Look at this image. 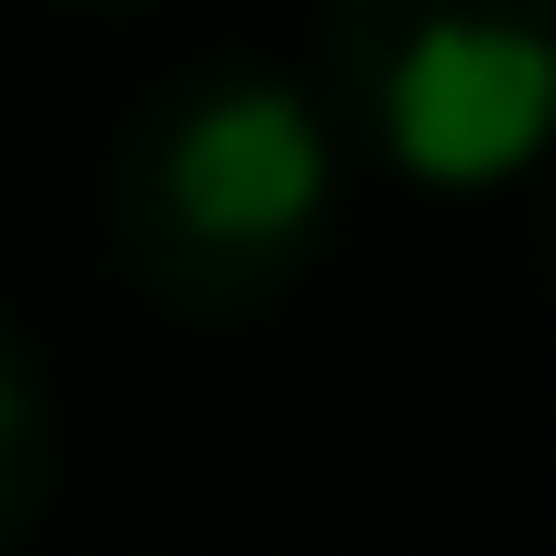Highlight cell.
<instances>
[{"label":"cell","instance_id":"obj_1","mask_svg":"<svg viewBox=\"0 0 556 556\" xmlns=\"http://www.w3.org/2000/svg\"><path fill=\"white\" fill-rule=\"evenodd\" d=\"M112 223H124V260L149 273V298L199 321L273 309L334 223V112L285 75L211 62L124 137Z\"/></svg>","mask_w":556,"mask_h":556},{"label":"cell","instance_id":"obj_2","mask_svg":"<svg viewBox=\"0 0 556 556\" xmlns=\"http://www.w3.org/2000/svg\"><path fill=\"white\" fill-rule=\"evenodd\" d=\"M321 62L358 149L420 199H495L544 161L556 0H334Z\"/></svg>","mask_w":556,"mask_h":556},{"label":"cell","instance_id":"obj_3","mask_svg":"<svg viewBox=\"0 0 556 556\" xmlns=\"http://www.w3.org/2000/svg\"><path fill=\"white\" fill-rule=\"evenodd\" d=\"M50 457H62L50 396H38V371H25V346L0 334V556H13V544H25V519L50 507Z\"/></svg>","mask_w":556,"mask_h":556},{"label":"cell","instance_id":"obj_4","mask_svg":"<svg viewBox=\"0 0 556 556\" xmlns=\"http://www.w3.org/2000/svg\"><path fill=\"white\" fill-rule=\"evenodd\" d=\"M100 13H137V0H100Z\"/></svg>","mask_w":556,"mask_h":556}]
</instances>
